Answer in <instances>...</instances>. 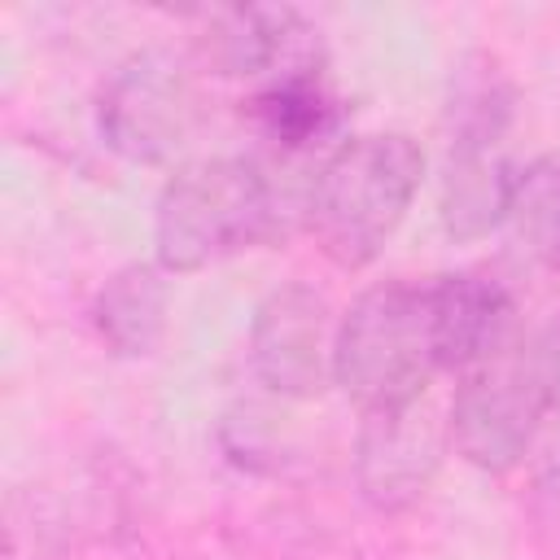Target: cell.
<instances>
[{
    "label": "cell",
    "mask_w": 560,
    "mask_h": 560,
    "mask_svg": "<svg viewBox=\"0 0 560 560\" xmlns=\"http://www.w3.org/2000/svg\"><path fill=\"white\" fill-rule=\"evenodd\" d=\"M197 61L223 79H271L280 70L319 61V44L298 9L236 4L201 13Z\"/></svg>",
    "instance_id": "9c48e42d"
},
{
    "label": "cell",
    "mask_w": 560,
    "mask_h": 560,
    "mask_svg": "<svg viewBox=\"0 0 560 560\" xmlns=\"http://www.w3.org/2000/svg\"><path fill=\"white\" fill-rule=\"evenodd\" d=\"M442 372L446 368L429 276L376 280L341 311L332 376L359 411L416 402Z\"/></svg>",
    "instance_id": "5b68a950"
},
{
    "label": "cell",
    "mask_w": 560,
    "mask_h": 560,
    "mask_svg": "<svg viewBox=\"0 0 560 560\" xmlns=\"http://www.w3.org/2000/svg\"><path fill=\"white\" fill-rule=\"evenodd\" d=\"M197 118L192 70L166 48H140L118 61L96 96V131L131 166H184Z\"/></svg>",
    "instance_id": "8992f818"
},
{
    "label": "cell",
    "mask_w": 560,
    "mask_h": 560,
    "mask_svg": "<svg viewBox=\"0 0 560 560\" xmlns=\"http://www.w3.org/2000/svg\"><path fill=\"white\" fill-rule=\"evenodd\" d=\"M424 179V149L407 131L337 140L306 192V232L341 271H363L402 228Z\"/></svg>",
    "instance_id": "3957f363"
},
{
    "label": "cell",
    "mask_w": 560,
    "mask_h": 560,
    "mask_svg": "<svg viewBox=\"0 0 560 560\" xmlns=\"http://www.w3.org/2000/svg\"><path fill=\"white\" fill-rule=\"evenodd\" d=\"M512 105L516 92L490 52H464L451 70L442 118V179L438 219L451 241H481L503 228L516 175L512 162Z\"/></svg>",
    "instance_id": "277c9868"
},
{
    "label": "cell",
    "mask_w": 560,
    "mask_h": 560,
    "mask_svg": "<svg viewBox=\"0 0 560 560\" xmlns=\"http://www.w3.org/2000/svg\"><path fill=\"white\" fill-rule=\"evenodd\" d=\"M446 446H451V429L429 407V398L359 411V433L350 455L359 499L381 516H398L416 508L433 490Z\"/></svg>",
    "instance_id": "ba28073f"
},
{
    "label": "cell",
    "mask_w": 560,
    "mask_h": 560,
    "mask_svg": "<svg viewBox=\"0 0 560 560\" xmlns=\"http://www.w3.org/2000/svg\"><path fill=\"white\" fill-rule=\"evenodd\" d=\"M337 311L332 302L306 284L289 280L276 284L249 319L245 337V363L249 376L284 402H311L328 385H337L332 363H337Z\"/></svg>",
    "instance_id": "52a82bcc"
},
{
    "label": "cell",
    "mask_w": 560,
    "mask_h": 560,
    "mask_svg": "<svg viewBox=\"0 0 560 560\" xmlns=\"http://www.w3.org/2000/svg\"><path fill=\"white\" fill-rule=\"evenodd\" d=\"M306 228V197L276 184L258 158L210 153L175 166L153 206V258L171 276L206 271L241 249Z\"/></svg>",
    "instance_id": "6da1fadb"
},
{
    "label": "cell",
    "mask_w": 560,
    "mask_h": 560,
    "mask_svg": "<svg viewBox=\"0 0 560 560\" xmlns=\"http://www.w3.org/2000/svg\"><path fill=\"white\" fill-rule=\"evenodd\" d=\"M171 271L158 258L122 262L105 276V284L92 298V324L96 337L118 359H149L171 319Z\"/></svg>",
    "instance_id": "7c38bea8"
},
{
    "label": "cell",
    "mask_w": 560,
    "mask_h": 560,
    "mask_svg": "<svg viewBox=\"0 0 560 560\" xmlns=\"http://www.w3.org/2000/svg\"><path fill=\"white\" fill-rule=\"evenodd\" d=\"M245 118L276 153L302 158V153L324 149L337 136L346 105L328 88L324 61H311V66H293V70L262 79L245 96Z\"/></svg>",
    "instance_id": "30bf717a"
},
{
    "label": "cell",
    "mask_w": 560,
    "mask_h": 560,
    "mask_svg": "<svg viewBox=\"0 0 560 560\" xmlns=\"http://www.w3.org/2000/svg\"><path fill=\"white\" fill-rule=\"evenodd\" d=\"M503 228H512V245L525 258L560 271V158L556 153L521 166Z\"/></svg>",
    "instance_id": "4fadbf2b"
},
{
    "label": "cell",
    "mask_w": 560,
    "mask_h": 560,
    "mask_svg": "<svg viewBox=\"0 0 560 560\" xmlns=\"http://www.w3.org/2000/svg\"><path fill=\"white\" fill-rule=\"evenodd\" d=\"M560 376V319L516 324L490 354L455 376L446 407L451 446L486 477L516 472L542 442Z\"/></svg>",
    "instance_id": "7a4b0ae2"
},
{
    "label": "cell",
    "mask_w": 560,
    "mask_h": 560,
    "mask_svg": "<svg viewBox=\"0 0 560 560\" xmlns=\"http://www.w3.org/2000/svg\"><path fill=\"white\" fill-rule=\"evenodd\" d=\"M433 284V311H438V341H442V368L459 376L481 354H490L516 324V302L503 280L481 271H442L429 276Z\"/></svg>",
    "instance_id": "8fae6325"
}]
</instances>
